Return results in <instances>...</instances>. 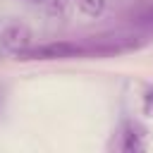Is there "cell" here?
Instances as JSON below:
<instances>
[{
    "label": "cell",
    "instance_id": "cell-1",
    "mask_svg": "<svg viewBox=\"0 0 153 153\" xmlns=\"http://www.w3.org/2000/svg\"><path fill=\"white\" fill-rule=\"evenodd\" d=\"M81 43H84V57H115L143 48L146 41L134 33H103L86 38Z\"/></svg>",
    "mask_w": 153,
    "mask_h": 153
},
{
    "label": "cell",
    "instance_id": "cell-2",
    "mask_svg": "<svg viewBox=\"0 0 153 153\" xmlns=\"http://www.w3.org/2000/svg\"><path fill=\"white\" fill-rule=\"evenodd\" d=\"M17 60L31 62V60H69V57H84V43L81 41H48L38 45H26L14 55Z\"/></svg>",
    "mask_w": 153,
    "mask_h": 153
},
{
    "label": "cell",
    "instance_id": "cell-3",
    "mask_svg": "<svg viewBox=\"0 0 153 153\" xmlns=\"http://www.w3.org/2000/svg\"><path fill=\"white\" fill-rule=\"evenodd\" d=\"M148 146H151L148 143V131L136 120L122 122L115 129V134H112V139L108 143V148L117 151V153H141V151H148Z\"/></svg>",
    "mask_w": 153,
    "mask_h": 153
},
{
    "label": "cell",
    "instance_id": "cell-4",
    "mask_svg": "<svg viewBox=\"0 0 153 153\" xmlns=\"http://www.w3.org/2000/svg\"><path fill=\"white\" fill-rule=\"evenodd\" d=\"M2 45L7 53L17 55L19 50H24L26 45H31V31L24 26V24H12L5 29L2 33Z\"/></svg>",
    "mask_w": 153,
    "mask_h": 153
},
{
    "label": "cell",
    "instance_id": "cell-5",
    "mask_svg": "<svg viewBox=\"0 0 153 153\" xmlns=\"http://www.w3.org/2000/svg\"><path fill=\"white\" fill-rule=\"evenodd\" d=\"M143 115H148L151 120H153V88L146 93V98H143Z\"/></svg>",
    "mask_w": 153,
    "mask_h": 153
},
{
    "label": "cell",
    "instance_id": "cell-6",
    "mask_svg": "<svg viewBox=\"0 0 153 153\" xmlns=\"http://www.w3.org/2000/svg\"><path fill=\"white\" fill-rule=\"evenodd\" d=\"M29 2H45V0H29Z\"/></svg>",
    "mask_w": 153,
    "mask_h": 153
},
{
    "label": "cell",
    "instance_id": "cell-7",
    "mask_svg": "<svg viewBox=\"0 0 153 153\" xmlns=\"http://www.w3.org/2000/svg\"><path fill=\"white\" fill-rule=\"evenodd\" d=\"M148 19H151V22H153V12H151V14H148Z\"/></svg>",
    "mask_w": 153,
    "mask_h": 153
}]
</instances>
